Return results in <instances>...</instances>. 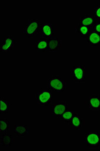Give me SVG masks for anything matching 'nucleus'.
Returning <instances> with one entry per match:
<instances>
[{
	"label": "nucleus",
	"mask_w": 100,
	"mask_h": 151,
	"mask_svg": "<svg viewBox=\"0 0 100 151\" xmlns=\"http://www.w3.org/2000/svg\"><path fill=\"white\" fill-rule=\"evenodd\" d=\"M61 47V41L57 37H52L48 40V50L49 52H57Z\"/></svg>",
	"instance_id": "11"
},
{
	"label": "nucleus",
	"mask_w": 100,
	"mask_h": 151,
	"mask_svg": "<svg viewBox=\"0 0 100 151\" xmlns=\"http://www.w3.org/2000/svg\"><path fill=\"white\" fill-rule=\"evenodd\" d=\"M93 16L96 20H100V4H97L93 11Z\"/></svg>",
	"instance_id": "21"
},
{
	"label": "nucleus",
	"mask_w": 100,
	"mask_h": 151,
	"mask_svg": "<svg viewBox=\"0 0 100 151\" xmlns=\"http://www.w3.org/2000/svg\"><path fill=\"white\" fill-rule=\"evenodd\" d=\"M86 37L88 44L92 47H97L100 45V35L94 30L91 31Z\"/></svg>",
	"instance_id": "9"
},
{
	"label": "nucleus",
	"mask_w": 100,
	"mask_h": 151,
	"mask_svg": "<svg viewBox=\"0 0 100 151\" xmlns=\"http://www.w3.org/2000/svg\"><path fill=\"white\" fill-rule=\"evenodd\" d=\"M1 144L3 146H10L12 145L13 137L12 134L9 133H6L1 137Z\"/></svg>",
	"instance_id": "17"
},
{
	"label": "nucleus",
	"mask_w": 100,
	"mask_h": 151,
	"mask_svg": "<svg viewBox=\"0 0 100 151\" xmlns=\"http://www.w3.org/2000/svg\"><path fill=\"white\" fill-rule=\"evenodd\" d=\"M76 31H77V32L79 34L80 36L83 37H87L91 32L90 28L86 26H84L81 24H79V25L78 26Z\"/></svg>",
	"instance_id": "19"
},
{
	"label": "nucleus",
	"mask_w": 100,
	"mask_h": 151,
	"mask_svg": "<svg viewBox=\"0 0 100 151\" xmlns=\"http://www.w3.org/2000/svg\"><path fill=\"white\" fill-rule=\"evenodd\" d=\"M96 21L93 15L83 16L80 17L79 24L91 28L93 27Z\"/></svg>",
	"instance_id": "12"
},
{
	"label": "nucleus",
	"mask_w": 100,
	"mask_h": 151,
	"mask_svg": "<svg viewBox=\"0 0 100 151\" xmlns=\"http://www.w3.org/2000/svg\"><path fill=\"white\" fill-rule=\"evenodd\" d=\"M13 132L18 137H22L28 133V127L26 124H16L14 125Z\"/></svg>",
	"instance_id": "13"
},
{
	"label": "nucleus",
	"mask_w": 100,
	"mask_h": 151,
	"mask_svg": "<svg viewBox=\"0 0 100 151\" xmlns=\"http://www.w3.org/2000/svg\"><path fill=\"white\" fill-rule=\"evenodd\" d=\"M40 32L41 36L46 38H50L54 35V27L51 24H41L40 28Z\"/></svg>",
	"instance_id": "8"
},
{
	"label": "nucleus",
	"mask_w": 100,
	"mask_h": 151,
	"mask_svg": "<svg viewBox=\"0 0 100 151\" xmlns=\"http://www.w3.org/2000/svg\"><path fill=\"white\" fill-rule=\"evenodd\" d=\"M84 142L86 146L90 148L96 149L100 146V133L99 132H88L84 136Z\"/></svg>",
	"instance_id": "3"
},
{
	"label": "nucleus",
	"mask_w": 100,
	"mask_h": 151,
	"mask_svg": "<svg viewBox=\"0 0 100 151\" xmlns=\"http://www.w3.org/2000/svg\"><path fill=\"white\" fill-rule=\"evenodd\" d=\"M48 87L49 89L54 93H64L66 89V83L60 77H49Z\"/></svg>",
	"instance_id": "1"
},
{
	"label": "nucleus",
	"mask_w": 100,
	"mask_h": 151,
	"mask_svg": "<svg viewBox=\"0 0 100 151\" xmlns=\"http://www.w3.org/2000/svg\"><path fill=\"white\" fill-rule=\"evenodd\" d=\"M94 31L100 35V20L96 21V22L93 26Z\"/></svg>",
	"instance_id": "22"
},
{
	"label": "nucleus",
	"mask_w": 100,
	"mask_h": 151,
	"mask_svg": "<svg viewBox=\"0 0 100 151\" xmlns=\"http://www.w3.org/2000/svg\"><path fill=\"white\" fill-rule=\"evenodd\" d=\"M9 122L6 119H1L0 120V132H6L9 130Z\"/></svg>",
	"instance_id": "20"
},
{
	"label": "nucleus",
	"mask_w": 100,
	"mask_h": 151,
	"mask_svg": "<svg viewBox=\"0 0 100 151\" xmlns=\"http://www.w3.org/2000/svg\"><path fill=\"white\" fill-rule=\"evenodd\" d=\"M9 103L3 97H0V113L1 114L9 113Z\"/></svg>",
	"instance_id": "18"
},
{
	"label": "nucleus",
	"mask_w": 100,
	"mask_h": 151,
	"mask_svg": "<svg viewBox=\"0 0 100 151\" xmlns=\"http://www.w3.org/2000/svg\"><path fill=\"white\" fill-rule=\"evenodd\" d=\"M68 109L69 105L64 102H57L52 107V115L54 117H60Z\"/></svg>",
	"instance_id": "6"
},
{
	"label": "nucleus",
	"mask_w": 100,
	"mask_h": 151,
	"mask_svg": "<svg viewBox=\"0 0 100 151\" xmlns=\"http://www.w3.org/2000/svg\"><path fill=\"white\" fill-rule=\"evenodd\" d=\"M88 106L91 110L100 109V97L98 95L91 96L88 98Z\"/></svg>",
	"instance_id": "10"
},
{
	"label": "nucleus",
	"mask_w": 100,
	"mask_h": 151,
	"mask_svg": "<svg viewBox=\"0 0 100 151\" xmlns=\"http://www.w3.org/2000/svg\"><path fill=\"white\" fill-rule=\"evenodd\" d=\"M71 76L73 80L76 82H85V67L80 65H73L71 70Z\"/></svg>",
	"instance_id": "5"
},
{
	"label": "nucleus",
	"mask_w": 100,
	"mask_h": 151,
	"mask_svg": "<svg viewBox=\"0 0 100 151\" xmlns=\"http://www.w3.org/2000/svg\"><path fill=\"white\" fill-rule=\"evenodd\" d=\"M15 41L12 36H5L4 37L3 42L0 46V50L2 53H7L9 52L14 46Z\"/></svg>",
	"instance_id": "7"
},
{
	"label": "nucleus",
	"mask_w": 100,
	"mask_h": 151,
	"mask_svg": "<svg viewBox=\"0 0 100 151\" xmlns=\"http://www.w3.org/2000/svg\"><path fill=\"white\" fill-rule=\"evenodd\" d=\"M35 50L37 52H43L47 51L48 50V40L42 38L37 40Z\"/></svg>",
	"instance_id": "14"
},
{
	"label": "nucleus",
	"mask_w": 100,
	"mask_h": 151,
	"mask_svg": "<svg viewBox=\"0 0 100 151\" xmlns=\"http://www.w3.org/2000/svg\"><path fill=\"white\" fill-rule=\"evenodd\" d=\"M76 115V113L72 109H67L64 112L60 117V120L62 122L69 124L71 122L73 117Z\"/></svg>",
	"instance_id": "16"
},
{
	"label": "nucleus",
	"mask_w": 100,
	"mask_h": 151,
	"mask_svg": "<svg viewBox=\"0 0 100 151\" xmlns=\"http://www.w3.org/2000/svg\"><path fill=\"white\" fill-rule=\"evenodd\" d=\"M83 123V120L80 116L76 114L71 119L69 124V126L74 130H79L81 129Z\"/></svg>",
	"instance_id": "15"
},
{
	"label": "nucleus",
	"mask_w": 100,
	"mask_h": 151,
	"mask_svg": "<svg viewBox=\"0 0 100 151\" xmlns=\"http://www.w3.org/2000/svg\"><path fill=\"white\" fill-rule=\"evenodd\" d=\"M53 99L52 91L50 89H41L36 94V100L40 105L49 104Z\"/></svg>",
	"instance_id": "4"
},
{
	"label": "nucleus",
	"mask_w": 100,
	"mask_h": 151,
	"mask_svg": "<svg viewBox=\"0 0 100 151\" xmlns=\"http://www.w3.org/2000/svg\"><path fill=\"white\" fill-rule=\"evenodd\" d=\"M41 26L40 21L38 20H31L28 21L25 25L24 33L25 36L32 37L36 36L37 33L40 31Z\"/></svg>",
	"instance_id": "2"
}]
</instances>
